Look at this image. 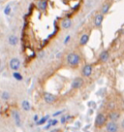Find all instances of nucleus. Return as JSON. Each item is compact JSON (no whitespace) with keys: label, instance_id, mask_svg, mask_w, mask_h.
Returning <instances> with one entry per match:
<instances>
[{"label":"nucleus","instance_id":"nucleus-29","mask_svg":"<svg viewBox=\"0 0 124 132\" xmlns=\"http://www.w3.org/2000/svg\"><path fill=\"white\" fill-rule=\"evenodd\" d=\"M0 67H1V60H0Z\"/></svg>","mask_w":124,"mask_h":132},{"label":"nucleus","instance_id":"nucleus-9","mask_svg":"<svg viewBox=\"0 0 124 132\" xmlns=\"http://www.w3.org/2000/svg\"><path fill=\"white\" fill-rule=\"evenodd\" d=\"M83 84H84L83 79L82 77H77L71 82V87H72V89H79V88L83 87Z\"/></svg>","mask_w":124,"mask_h":132},{"label":"nucleus","instance_id":"nucleus-2","mask_svg":"<svg viewBox=\"0 0 124 132\" xmlns=\"http://www.w3.org/2000/svg\"><path fill=\"white\" fill-rule=\"evenodd\" d=\"M108 121V117L106 114L104 113H98L95 118V121H94V127L96 129H100V128L104 127Z\"/></svg>","mask_w":124,"mask_h":132},{"label":"nucleus","instance_id":"nucleus-27","mask_svg":"<svg viewBox=\"0 0 124 132\" xmlns=\"http://www.w3.org/2000/svg\"><path fill=\"white\" fill-rule=\"evenodd\" d=\"M62 114H63V111H59V112H57V113L54 114V117L55 118V117H57V116H59V115H62Z\"/></svg>","mask_w":124,"mask_h":132},{"label":"nucleus","instance_id":"nucleus-6","mask_svg":"<svg viewBox=\"0 0 124 132\" xmlns=\"http://www.w3.org/2000/svg\"><path fill=\"white\" fill-rule=\"evenodd\" d=\"M108 120H112V121H117L121 119V113L117 110H111V111L108 113Z\"/></svg>","mask_w":124,"mask_h":132},{"label":"nucleus","instance_id":"nucleus-18","mask_svg":"<svg viewBox=\"0 0 124 132\" xmlns=\"http://www.w3.org/2000/svg\"><path fill=\"white\" fill-rule=\"evenodd\" d=\"M21 107L23 109V111L25 112H28L30 111V109H31V105L29 103V101L27 100H23L22 102H21Z\"/></svg>","mask_w":124,"mask_h":132},{"label":"nucleus","instance_id":"nucleus-28","mask_svg":"<svg viewBox=\"0 0 124 132\" xmlns=\"http://www.w3.org/2000/svg\"><path fill=\"white\" fill-rule=\"evenodd\" d=\"M33 120H34V121H35V122H37L38 120H39V118H38V116H37V115L34 116V119H33Z\"/></svg>","mask_w":124,"mask_h":132},{"label":"nucleus","instance_id":"nucleus-5","mask_svg":"<svg viewBox=\"0 0 124 132\" xmlns=\"http://www.w3.org/2000/svg\"><path fill=\"white\" fill-rule=\"evenodd\" d=\"M104 19H105V15H103L102 13H97L95 16H94L93 23H94V27H95V28L100 29L102 27Z\"/></svg>","mask_w":124,"mask_h":132},{"label":"nucleus","instance_id":"nucleus-30","mask_svg":"<svg viewBox=\"0 0 124 132\" xmlns=\"http://www.w3.org/2000/svg\"><path fill=\"white\" fill-rule=\"evenodd\" d=\"M123 31H124V25H123Z\"/></svg>","mask_w":124,"mask_h":132},{"label":"nucleus","instance_id":"nucleus-23","mask_svg":"<svg viewBox=\"0 0 124 132\" xmlns=\"http://www.w3.org/2000/svg\"><path fill=\"white\" fill-rule=\"evenodd\" d=\"M11 12H12V7H11V5L10 4H8L4 8V14L6 15V16H9V15L11 14Z\"/></svg>","mask_w":124,"mask_h":132},{"label":"nucleus","instance_id":"nucleus-14","mask_svg":"<svg viewBox=\"0 0 124 132\" xmlns=\"http://www.w3.org/2000/svg\"><path fill=\"white\" fill-rule=\"evenodd\" d=\"M89 39H90V33H83V35L81 36V38H79V45L81 47H84L88 43Z\"/></svg>","mask_w":124,"mask_h":132},{"label":"nucleus","instance_id":"nucleus-4","mask_svg":"<svg viewBox=\"0 0 124 132\" xmlns=\"http://www.w3.org/2000/svg\"><path fill=\"white\" fill-rule=\"evenodd\" d=\"M93 73V65L90 64V63H87V64H84L81 70V74L83 78H88L90 77Z\"/></svg>","mask_w":124,"mask_h":132},{"label":"nucleus","instance_id":"nucleus-24","mask_svg":"<svg viewBox=\"0 0 124 132\" xmlns=\"http://www.w3.org/2000/svg\"><path fill=\"white\" fill-rule=\"evenodd\" d=\"M119 126H120V130H121V131H124V118L120 120Z\"/></svg>","mask_w":124,"mask_h":132},{"label":"nucleus","instance_id":"nucleus-13","mask_svg":"<svg viewBox=\"0 0 124 132\" xmlns=\"http://www.w3.org/2000/svg\"><path fill=\"white\" fill-rule=\"evenodd\" d=\"M36 7L41 12H46L48 9V0H38L36 3Z\"/></svg>","mask_w":124,"mask_h":132},{"label":"nucleus","instance_id":"nucleus-7","mask_svg":"<svg viewBox=\"0 0 124 132\" xmlns=\"http://www.w3.org/2000/svg\"><path fill=\"white\" fill-rule=\"evenodd\" d=\"M110 56H111V54L108 50H104L103 52H101V54H99L98 56V60H97V63L99 64H102V63H106V62L110 59Z\"/></svg>","mask_w":124,"mask_h":132},{"label":"nucleus","instance_id":"nucleus-8","mask_svg":"<svg viewBox=\"0 0 124 132\" xmlns=\"http://www.w3.org/2000/svg\"><path fill=\"white\" fill-rule=\"evenodd\" d=\"M43 97H44V100H45V102L47 104H54L56 102V100H57V97H56V95L52 94V93H50V92H45L44 95H43Z\"/></svg>","mask_w":124,"mask_h":132},{"label":"nucleus","instance_id":"nucleus-12","mask_svg":"<svg viewBox=\"0 0 124 132\" xmlns=\"http://www.w3.org/2000/svg\"><path fill=\"white\" fill-rule=\"evenodd\" d=\"M13 115V118H14V120H15V123L17 125V127H21V114H20V112L17 111V110H14L12 113Z\"/></svg>","mask_w":124,"mask_h":132},{"label":"nucleus","instance_id":"nucleus-17","mask_svg":"<svg viewBox=\"0 0 124 132\" xmlns=\"http://www.w3.org/2000/svg\"><path fill=\"white\" fill-rule=\"evenodd\" d=\"M58 120H56V119H50V120H48V124L45 126V129L47 130V129H49V128H50L51 126H55L56 124H57Z\"/></svg>","mask_w":124,"mask_h":132},{"label":"nucleus","instance_id":"nucleus-31","mask_svg":"<svg viewBox=\"0 0 124 132\" xmlns=\"http://www.w3.org/2000/svg\"><path fill=\"white\" fill-rule=\"evenodd\" d=\"M123 106H124V100H123Z\"/></svg>","mask_w":124,"mask_h":132},{"label":"nucleus","instance_id":"nucleus-26","mask_svg":"<svg viewBox=\"0 0 124 132\" xmlns=\"http://www.w3.org/2000/svg\"><path fill=\"white\" fill-rule=\"evenodd\" d=\"M50 132H62L61 129H59V128H54L52 130H50Z\"/></svg>","mask_w":124,"mask_h":132},{"label":"nucleus","instance_id":"nucleus-21","mask_svg":"<svg viewBox=\"0 0 124 132\" xmlns=\"http://www.w3.org/2000/svg\"><path fill=\"white\" fill-rule=\"evenodd\" d=\"M13 77H14V79H15V80L20 81V82L23 80V77H22V75H21L20 72H14V73H13Z\"/></svg>","mask_w":124,"mask_h":132},{"label":"nucleus","instance_id":"nucleus-11","mask_svg":"<svg viewBox=\"0 0 124 132\" xmlns=\"http://www.w3.org/2000/svg\"><path fill=\"white\" fill-rule=\"evenodd\" d=\"M73 24V21L70 18H64L60 22V27L62 29H69Z\"/></svg>","mask_w":124,"mask_h":132},{"label":"nucleus","instance_id":"nucleus-32","mask_svg":"<svg viewBox=\"0 0 124 132\" xmlns=\"http://www.w3.org/2000/svg\"><path fill=\"white\" fill-rule=\"evenodd\" d=\"M121 132H124V131H121Z\"/></svg>","mask_w":124,"mask_h":132},{"label":"nucleus","instance_id":"nucleus-20","mask_svg":"<svg viewBox=\"0 0 124 132\" xmlns=\"http://www.w3.org/2000/svg\"><path fill=\"white\" fill-rule=\"evenodd\" d=\"M72 118L71 116H68V115H64L61 117V119H60V122H61L62 124H65L67 123L69 120H70V119Z\"/></svg>","mask_w":124,"mask_h":132},{"label":"nucleus","instance_id":"nucleus-3","mask_svg":"<svg viewBox=\"0 0 124 132\" xmlns=\"http://www.w3.org/2000/svg\"><path fill=\"white\" fill-rule=\"evenodd\" d=\"M106 131L107 132H120V126L119 123L117 121H112V120H108L106 125Z\"/></svg>","mask_w":124,"mask_h":132},{"label":"nucleus","instance_id":"nucleus-22","mask_svg":"<svg viewBox=\"0 0 124 132\" xmlns=\"http://www.w3.org/2000/svg\"><path fill=\"white\" fill-rule=\"evenodd\" d=\"M1 97H2L3 100L7 101V100H9V99L11 98V94L9 93L8 91H3V92H2V94H1Z\"/></svg>","mask_w":124,"mask_h":132},{"label":"nucleus","instance_id":"nucleus-16","mask_svg":"<svg viewBox=\"0 0 124 132\" xmlns=\"http://www.w3.org/2000/svg\"><path fill=\"white\" fill-rule=\"evenodd\" d=\"M8 42L11 46H16V45H17V43H19V38H17L15 34H12V35L9 36Z\"/></svg>","mask_w":124,"mask_h":132},{"label":"nucleus","instance_id":"nucleus-19","mask_svg":"<svg viewBox=\"0 0 124 132\" xmlns=\"http://www.w3.org/2000/svg\"><path fill=\"white\" fill-rule=\"evenodd\" d=\"M50 120V116H45V117H43L42 119L38 120L37 122V125H43V124H45L46 122H48V120Z\"/></svg>","mask_w":124,"mask_h":132},{"label":"nucleus","instance_id":"nucleus-15","mask_svg":"<svg viewBox=\"0 0 124 132\" xmlns=\"http://www.w3.org/2000/svg\"><path fill=\"white\" fill-rule=\"evenodd\" d=\"M112 7V3L111 2H105L103 5H102V7H101V10H100V13H102L103 15H107L109 11H110V9Z\"/></svg>","mask_w":124,"mask_h":132},{"label":"nucleus","instance_id":"nucleus-10","mask_svg":"<svg viewBox=\"0 0 124 132\" xmlns=\"http://www.w3.org/2000/svg\"><path fill=\"white\" fill-rule=\"evenodd\" d=\"M21 60L17 57H14L12 58L10 62H9V66H10V68H11V70L13 71H17L20 68H21Z\"/></svg>","mask_w":124,"mask_h":132},{"label":"nucleus","instance_id":"nucleus-25","mask_svg":"<svg viewBox=\"0 0 124 132\" xmlns=\"http://www.w3.org/2000/svg\"><path fill=\"white\" fill-rule=\"evenodd\" d=\"M70 40H71V36L70 35H67L66 38H65V40H64V45H67V44L70 42Z\"/></svg>","mask_w":124,"mask_h":132},{"label":"nucleus","instance_id":"nucleus-1","mask_svg":"<svg viewBox=\"0 0 124 132\" xmlns=\"http://www.w3.org/2000/svg\"><path fill=\"white\" fill-rule=\"evenodd\" d=\"M66 62L68 66L71 68H77L82 62V56L79 53L72 52L70 54H68V55L66 56Z\"/></svg>","mask_w":124,"mask_h":132}]
</instances>
